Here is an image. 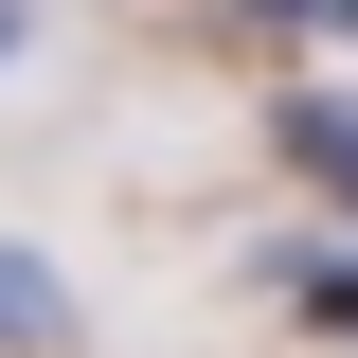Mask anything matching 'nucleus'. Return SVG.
Returning a JSON list of instances; mask_svg holds the SVG:
<instances>
[{"mask_svg":"<svg viewBox=\"0 0 358 358\" xmlns=\"http://www.w3.org/2000/svg\"><path fill=\"white\" fill-rule=\"evenodd\" d=\"M268 143H287V162L358 215V90H287V108H268Z\"/></svg>","mask_w":358,"mask_h":358,"instance_id":"f257e3e1","label":"nucleus"},{"mask_svg":"<svg viewBox=\"0 0 358 358\" xmlns=\"http://www.w3.org/2000/svg\"><path fill=\"white\" fill-rule=\"evenodd\" d=\"M0 341H72V287H54L18 233H0Z\"/></svg>","mask_w":358,"mask_h":358,"instance_id":"f03ea898","label":"nucleus"},{"mask_svg":"<svg viewBox=\"0 0 358 358\" xmlns=\"http://www.w3.org/2000/svg\"><path fill=\"white\" fill-rule=\"evenodd\" d=\"M268 287H287V305H305V322H341V341H358V268H322V251H287V268H268Z\"/></svg>","mask_w":358,"mask_h":358,"instance_id":"7ed1b4c3","label":"nucleus"},{"mask_svg":"<svg viewBox=\"0 0 358 358\" xmlns=\"http://www.w3.org/2000/svg\"><path fill=\"white\" fill-rule=\"evenodd\" d=\"M268 18H341V36H358V0H268Z\"/></svg>","mask_w":358,"mask_h":358,"instance_id":"20e7f679","label":"nucleus"},{"mask_svg":"<svg viewBox=\"0 0 358 358\" xmlns=\"http://www.w3.org/2000/svg\"><path fill=\"white\" fill-rule=\"evenodd\" d=\"M0 72H18V0H0Z\"/></svg>","mask_w":358,"mask_h":358,"instance_id":"39448f33","label":"nucleus"}]
</instances>
